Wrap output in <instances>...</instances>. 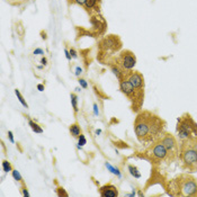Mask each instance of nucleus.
I'll use <instances>...</instances> for the list:
<instances>
[{
	"mask_svg": "<svg viewBox=\"0 0 197 197\" xmlns=\"http://www.w3.org/2000/svg\"><path fill=\"white\" fill-rule=\"evenodd\" d=\"M166 121L150 110H140L134 121V133L141 143H152L165 132Z\"/></svg>",
	"mask_w": 197,
	"mask_h": 197,
	"instance_id": "1",
	"label": "nucleus"
},
{
	"mask_svg": "<svg viewBox=\"0 0 197 197\" xmlns=\"http://www.w3.org/2000/svg\"><path fill=\"white\" fill-rule=\"evenodd\" d=\"M169 194L171 196L197 197V179L189 172H182L169 184Z\"/></svg>",
	"mask_w": 197,
	"mask_h": 197,
	"instance_id": "2",
	"label": "nucleus"
},
{
	"mask_svg": "<svg viewBox=\"0 0 197 197\" xmlns=\"http://www.w3.org/2000/svg\"><path fill=\"white\" fill-rule=\"evenodd\" d=\"M181 169L186 172H197V136L182 140L179 144V157Z\"/></svg>",
	"mask_w": 197,
	"mask_h": 197,
	"instance_id": "3",
	"label": "nucleus"
},
{
	"mask_svg": "<svg viewBox=\"0 0 197 197\" xmlns=\"http://www.w3.org/2000/svg\"><path fill=\"white\" fill-rule=\"evenodd\" d=\"M120 90L131 101L132 109L134 112L138 113L140 110H142V105L144 101V90L136 89L126 78L120 80Z\"/></svg>",
	"mask_w": 197,
	"mask_h": 197,
	"instance_id": "4",
	"label": "nucleus"
},
{
	"mask_svg": "<svg viewBox=\"0 0 197 197\" xmlns=\"http://www.w3.org/2000/svg\"><path fill=\"white\" fill-rule=\"evenodd\" d=\"M176 129L180 141L193 138V136H197V123L194 121V118L191 117L189 113H185L178 118Z\"/></svg>",
	"mask_w": 197,
	"mask_h": 197,
	"instance_id": "5",
	"label": "nucleus"
},
{
	"mask_svg": "<svg viewBox=\"0 0 197 197\" xmlns=\"http://www.w3.org/2000/svg\"><path fill=\"white\" fill-rule=\"evenodd\" d=\"M145 156L153 165H160L162 162H169L168 151L160 138H158L150 144V147L145 151Z\"/></svg>",
	"mask_w": 197,
	"mask_h": 197,
	"instance_id": "6",
	"label": "nucleus"
},
{
	"mask_svg": "<svg viewBox=\"0 0 197 197\" xmlns=\"http://www.w3.org/2000/svg\"><path fill=\"white\" fill-rule=\"evenodd\" d=\"M159 138L162 141V143L165 144L166 149L168 151L169 162L171 163V162L178 160V157H179V144L177 142V138H175L174 134L165 131Z\"/></svg>",
	"mask_w": 197,
	"mask_h": 197,
	"instance_id": "7",
	"label": "nucleus"
},
{
	"mask_svg": "<svg viewBox=\"0 0 197 197\" xmlns=\"http://www.w3.org/2000/svg\"><path fill=\"white\" fill-rule=\"evenodd\" d=\"M110 61L115 62L116 64H118L125 71H129V70H133V68L135 67L136 56L132 51L123 50L120 52V54H118L116 58H113Z\"/></svg>",
	"mask_w": 197,
	"mask_h": 197,
	"instance_id": "8",
	"label": "nucleus"
},
{
	"mask_svg": "<svg viewBox=\"0 0 197 197\" xmlns=\"http://www.w3.org/2000/svg\"><path fill=\"white\" fill-rule=\"evenodd\" d=\"M122 47V42L117 35H108L104 37L99 43L100 51H103L105 53H113L117 52Z\"/></svg>",
	"mask_w": 197,
	"mask_h": 197,
	"instance_id": "9",
	"label": "nucleus"
},
{
	"mask_svg": "<svg viewBox=\"0 0 197 197\" xmlns=\"http://www.w3.org/2000/svg\"><path fill=\"white\" fill-rule=\"evenodd\" d=\"M125 78H126L136 89H138V90H144V77L140 71L129 70L126 73V76H125Z\"/></svg>",
	"mask_w": 197,
	"mask_h": 197,
	"instance_id": "10",
	"label": "nucleus"
},
{
	"mask_svg": "<svg viewBox=\"0 0 197 197\" xmlns=\"http://www.w3.org/2000/svg\"><path fill=\"white\" fill-rule=\"evenodd\" d=\"M99 195L101 197H117L118 188L116 186L112 185V184L104 185L99 188Z\"/></svg>",
	"mask_w": 197,
	"mask_h": 197,
	"instance_id": "11",
	"label": "nucleus"
},
{
	"mask_svg": "<svg viewBox=\"0 0 197 197\" xmlns=\"http://www.w3.org/2000/svg\"><path fill=\"white\" fill-rule=\"evenodd\" d=\"M85 8L90 12H99V7H100V0H86L85 2Z\"/></svg>",
	"mask_w": 197,
	"mask_h": 197,
	"instance_id": "12",
	"label": "nucleus"
},
{
	"mask_svg": "<svg viewBox=\"0 0 197 197\" xmlns=\"http://www.w3.org/2000/svg\"><path fill=\"white\" fill-rule=\"evenodd\" d=\"M69 131H70L71 135L76 138H78L80 135H81V127H80V125L77 123V122L73 124H71L70 127H69Z\"/></svg>",
	"mask_w": 197,
	"mask_h": 197,
	"instance_id": "13",
	"label": "nucleus"
},
{
	"mask_svg": "<svg viewBox=\"0 0 197 197\" xmlns=\"http://www.w3.org/2000/svg\"><path fill=\"white\" fill-rule=\"evenodd\" d=\"M70 98H71V105H72V108H73V113L74 115H77L78 114V110H79V108H78V96L74 92H71Z\"/></svg>",
	"mask_w": 197,
	"mask_h": 197,
	"instance_id": "14",
	"label": "nucleus"
},
{
	"mask_svg": "<svg viewBox=\"0 0 197 197\" xmlns=\"http://www.w3.org/2000/svg\"><path fill=\"white\" fill-rule=\"evenodd\" d=\"M28 124H30V129L34 131L35 133H43V129H42L40 125H38L37 123H35L34 121H32V120H28Z\"/></svg>",
	"mask_w": 197,
	"mask_h": 197,
	"instance_id": "15",
	"label": "nucleus"
},
{
	"mask_svg": "<svg viewBox=\"0 0 197 197\" xmlns=\"http://www.w3.org/2000/svg\"><path fill=\"white\" fill-rule=\"evenodd\" d=\"M15 94H16V96H17V98H18V100L21 101V104L23 105L24 107H26V108H28V104L26 103V100L24 99V97L21 96V91L18 90V89H15Z\"/></svg>",
	"mask_w": 197,
	"mask_h": 197,
	"instance_id": "16",
	"label": "nucleus"
},
{
	"mask_svg": "<svg viewBox=\"0 0 197 197\" xmlns=\"http://www.w3.org/2000/svg\"><path fill=\"white\" fill-rule=\"evenodd\" d=\"M2 169L5 172H10L12 171V166L8 160H3L2 161Z\"/></svg>",
	"mask_w": 197,
	"mask_h": 197,
	"instance_id": "17",
	"label": "nucleus"
},
{
	"mask_svg": "<svg viewBox=\"0 0 197 197\" xmlns=\"http://www.w3.org/2000/svg\"><path fill=\"white\" fill-rule=\"evenodd\" d=\"M12 177H14V179L17 180V181H19V182H21V184H24V182H23V177L21 176L19 171L16 170V169H12Z\"/></svg>",
	"mask_w": 197,
	"mask_h": 197,
	"instance_id": "18",
	"label": "nucleus"
},
{
	"mask_svg": "<svg viewBox=\"0 0 197 197\" xmlns=\"http://www.w3.org/2000/svg\"><path fill=\"white\" fill-rule=\"evenodd\" d=\"M129 169L131 170V174H132L134 177H136V178H138V177H140V174L138 172V169H136L135 167H133V166H129Z\"/></svg>",
	"mask_w": 197,
	"mask_h": 197,
	"instance_id": "19",
	"label": "nucleus"
},
{
	"mask_svg": "<svg viewBox=\"0 0 197 197\" xmlns=\"http://www.w3.org/2000/svg\"><path fill=\"white\" fill-rule=\"evenodd\" d=\"M106 167H107V168H108L109 170L112 171L113 174H116V175H117V176H118V177L121 176V174H120V171H118V170H117V169H115V168H114V167H112V166L109 165V163H106Z\"/></svg>",
	"mask_w": 197,
	"mask_h": 197,
	"instance_id": "20",
	"label": "nucleus"
},
{
	"mask_svg": "<svg viewBox=\"0 0 197 197\" xmlns=\"http://www.w3.org/2000/svg\"><path fill=\"white\" fill-rule=\"evenodd\" d=\"M21 194H23V196H26V197H28L30 196V193H28V190H27V187L25 185L23 184V186H21Z\"/></svg>",
	"mask_w": 197,
	"mask_h": 197,
	"instance_id": "21",
	"label": "nucleus"
},
{
	"mask_svg": "<svg viewBox=\"0 0 197 197\" xmlns=\"http://www.w3.org/2000/svg\"><path fill=\"white\" fill-rule=\"evenodd\" d=\"M86 2V0H69V3H77L80 6H83Z\"/></svg>",
	"mask_w": 197,
	"mask_h": 197,
	"instance_id": "22",
	"label": "nucleus"
},
{
	"mask_svg": "<svg viewBox=\"0 0 197 197\" xmlns=\"http://www.w3.org/2000/svg\"><path fill=\"white\" fill-rule=\"evenodd\" d=\"M78 138H79V145H81V147H82V145H85V144L87 143V140H86L85 135H82V134H81V135H80Z\"/></svg>",
	"mask_w": 197,
	"mask_h": 197,
	"instance_id": "23",
	"label": "nucleus"
},
{
	"mask_svg": "<svg viewBox=\"0 0 197 197\" xmlns=\"http://www.w3.org/2000/svg\"><path fill=\"white\" fill-rule=\"evenodd\" d=\"M79 83H80V86H81L83 89L88 88V83H87V81H86L85 79H81V78H80V79H79Z\"/></svg>",
	"mask_w": 197,
	"mask_h": 197,
	"instance_id": "24",
	"label": "nucleus"
},
{
	"mask_svg": "<svg viewBox=\"0 0 197 197\" xmlns=\"http://www.w3.org/2000/svg\"><path fill=\"white\" fill-rule=\"evenodd\" d=\"M69 52H70L71 58H73V59H77V58H78V53H77V51L74 50L73 47H71L70 51H69Z\"/></svg>",
	"mask_w": 197,
	"mask_h": 197,
	"instance_id": "25",
	"label": "nucleus"
},
{
	"mask_svg": "<svg viewBox=\"0 0 197 197\" xmlns=\"http://www.w3.org/2000/svg\"><path fill=\"white\" fill-rule=\"evenodd\" d=\"M58 195H59V196H65V197H68V194H67V193L64 191V189L61 188V187H59V188H58Z\"/></svg>",
	"mask_w": 197,
	"mask_h": 197,
	"instance_id": "26",
	"label": "nucleus"
},
{
	"mask_svg": "<svg viewBox=\"0 0 197 197\" xmlns=\"http://www.w3.org/2000/svg\"><path fill=\"white\" fill-rule=\"evenodd\" d=\"M34 54H35V55H38V54H44V51L42 50V49H36V50L34 51Z\"/></svg>",
	"mask_w": 197,
	"mask_h": 197,
	"instance_id": "27",
	"label": "nucleus"
},
{
	"mask_svg": "<svg viewBox=\"0 0 197 197\" xmlns=\"http://www.w3.org/2000/svg\"><path fill=\"white\" fill-rule=\"evenodd\" d=\"M81 73H82V69L78 67V68H77V70H76V76H80Z\"/></svg>",
	"mask_w": 197,
	"mask_h": 197,
	"instance_id": "28",
	"label": "nucleus"
},
{
	"mask_svg": "<svg viewBox=\"0 0 197 197\" xmlns=\"http://www.w3.org/2000/svg\"><path fill=\"white\" fill-rule=\"evenodd\" d=\"M64 53H65V56H67V59L68 60H71V55H70V52H69L68 50H65L64 51Z\"/></svg>",
	"mask_w": 197,
	"mask_h": 197,
	"instance_id": "29",
	"label": "nucleus"
},
{
	"mask_svg": "<svg viewBox=\"0 0 197 197\" xmlns=\"http://www.w3.org/2000/svg\"><path fill=\"white\" fill-rule=\"evenodd\" d=\"M8 135H9V138H10V141L14 143L15 141H14V138H12V131H9V132H8Z\"/></svg>",
	"mask_w": 197,
	"mask_h": 197,
	"instance_id": "30",
	"label": "nucleus"
},
{
	"mask_svg": "<svg viewBox=\"0 0 197 197\" xmlns=\"http://www.w3.org/2000/svg\"><path fill=\"white\" fill-rule=\"evenodd\" d=\"M94 109H95V114L98 115L99 112H98V107H97V104H94Z\"/></svg>",
	"mask_w": 197,
	"mask_h": 197,
	"instance_id": "31",
	"label": "nucleus"
},
{
	"mask_svg": "<svg viewBox=\"0 0 197 197\" xmlns=\"http://www.w3.org/2000/svg\"><path fill=\"white\" fill-rule=\"evenodd\" d=\"M37 89H38L40 91H43V90H44V86L40 83V85H37Z\"/></svg>",
	"mask_w": 197,
	"mask_h": 197,
	"instance_id": "32",
	"label": "nucleus"
},
{
	"mask_svg": "<svg viewBox=\"0 0 197 197\" xmlns=\"http://www.w3.org/2000/svg\"><path fill=\"white\" fill-rule=\"evenodd\" d=\"M41 62H42V64H46L47 63V60H46V58H42V60H41Z\"/></svg>",
	"mask_w": 197,
	"mask_h": 197,
	"instance_id": "33",
	"label": "nucleus"
},
{
	"mask_svg": "<svg viewBox=\"0 0 197 197\" xmlns=\"http://www.w3.org/2000/svg\"><path fill=\"white\" fill-rule=\"evenodd\" d=\"M100 133H101V131H100V129H97V131H96V135H98V134H100Z\"/></svg>",
	"mask_w": 197,
	"mask_h": 197,
	"instance_id": "34",
	"label": "nucleus"
}]
</instances>
